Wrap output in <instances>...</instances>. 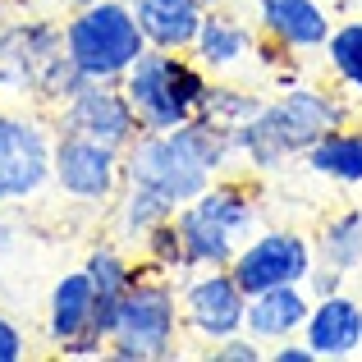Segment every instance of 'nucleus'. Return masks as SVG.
I'll return each mask as SVG.
<instances>
[{"label":"nucleus","instance_id":"f8f14e48","mask_svg":"<svg viewBox=\"0 0 362 362\" xmlns=\"http://www.w3.org/2000/svg\"><path fill=\"white\" fill-rule=\"evenodd\" d=\"M55 129L60 133H83V138H97L106 147H129L142 133L138 110L124 97L119 83H88L83 92H74L60 110H55Z\"/></svg>","mask_w":362,"mask_h":362},{"label":"nucleus","instance_id":"6e6552de","mask_svg":"<svg viewBox=\"0 0 362 362\" xmlns=\"http://www.w3.org/2000/svg\"><path fill=\"white\" fill-rule=\"evenodd\" d=\"M51 184L69 202L83 206H115L124 188V151L106 147L83 133H60L55 129V156H51Z\"/></svg>","mask_w":362,"mask_h":362},{"label":"nucleus","instance_id":"2f4dec72","mask_svg":"<svg viewBox=\"0 0 362 362\" xmlns=\"http://www.w3.org/2000/svg\"><path fill=\"white\" fill-rule=\"evenodd\" d=\"M202 5H206V9H221V5H230V0H202Z\"/></svg>","mask_w":362,"mask_h":362},{"label":"nucleus","instance_id":"bb28decb","mask_svg":"<svg viewBox=\"0 0 362 362\" xmlns=\"http://www.w3.org/2000/svg\"><path fill=\"white\" fill-rule=\"evenodd\" d=\"M339 289H344V271H335V266H326V262L312 266V275H308L312 298H326V293H339Z\"/></svg>","mask_w":362,"mask_h":362},{"label":"nucleus","instance_id":"0eeeda50","mask_svg":"<svg viewBox=\"0 0 362 362\" xmlns=\"http://www.w3.org/2000/svg\"><path fill=\"white\" fill-rule=\"evenodd\" d=\"M124 179L142 188H156L160 197H170L175 206L193 202L206 184H211V165L197 156V147L188 142L184 124L170 133H151L142 129L138 138L124 147Z\"/></svg>","mask_w":362,"mask_h":362},{"label":"nucleus","instance_id":"4be33fe9","mask_svg":"<svg viewBox=\"0 0 362 362\" xmlns=\"http://www.w3.org/2000/svg\"><path fill=\"white\" fill-rule=\"evenodd\" d=\"M312 247H317V262L335 266V271H358L362 266V211L358 206H349V211H335L321 221L317 239H312Z\"/></svg>","mask_w":362,"mask_h":362},{"label":"nucleus","instance_id":"b1692460","mask_svg":"<svg viewBox=\"0 0 362 362\" xmlns=\"http://www.w3.org/2000/svg\"><path fill=\"white\" fill-rule=\"evenodd\" d=\"M142 247V266L156 275H188V257H184V239H179V225L165 221L138 243Z\"/></svg>","mask_w":362,"mask_h":362},{"label":"nucleus","instance_id":"20e7f679","mask_svg":"<svg viewBox=\"0 0 362 362\" xmlns=\"http://www.w3.org/2000/svg\"><path fill=\"white\" fill-rule=\"evenodd\" d=\"M124 97L138 110V124L151 133H170L179 124L206 110V92H211V74L193 60V51H147L129 64L119 78Z\"/></svg>","mask_w":362,"mask_h":362},{"label":"nucleus","instance_id":"7c9ffc66","mask_svg":"<svg viewBox=\"0 0 362 362\" xmlns=\"http://www.w3.org/2000/svg\"><path fill=\"white\" fill-rule=\"evenodd\" d=\"M9 9H14V0H0V28L9 23Z\"/></svg>","mask_w":362,"mask_h":362},{"label":"nucleus","instance_id":"cd10ccee","mask_svg":"<svg viewBox=\"0 0 362 362\" xmlns=\"http://www.w3.org/2000/svg\"><path fill=\"white\" fill-rule=\"evenodd\" d=\"M23 358H28L23 330H18L9 317H0V362H23Z\"/></svg>","mask_w":362,"mask_h":362},{"label":"nucleus","instance_id":"473e14b6","mask_svg":"<svg viewBox=\"0 0 362 362\" xmlns=\"http://www.w3.org/2000/svg\"><path fill=\"white\" fill-rule=\"evenodd\" d=\"M14 5H28V0H14Z\"/></svg>","mask_w":362,"mask_h":362},{"label":"nucleus","instance_id":"ddd939ff","mask_svg":"<svg viewBox=\"0 0 362 362\" xmlns=\"http://www.w3.org/2000/svg\"><path fill=\"white\" fill-rule=\"evenodd\" d=\"M252 23L262 42L280 46L289 55H312L330 37V14L321 0H252Z\"/></svg>","mask_w":362,"mask_h":362},{"label":"nucleus","instance_id":"f257e3e1","mask_svg":"<svg viewBox=\"0 0 362 362\" xmlns=\"http://www.w3.org/2000/svg\"><path fill=\"white\" fill-rule=\"evenodd\" d=\"M339 124H354V101L344 92L317 83H284L280 97H271L252 119L234 129L239 160L252 175H275L289 160H303V151Z\"/></svg>","mask_w":362,"mask_h":362},{"label":"nucleus","instance_id":"c85d7f7f","mask_svg":"<svg viewBox=\"0 0 362 362\" xmlns=\"http://www.w3.org/2000/svg\"><path fill=\"white\" fill-rule=\"evenodd\" d=\"M14 247V225H0V252H9Z\"/></svg>","mask_w":362,"mask_h":362},{"label":"nucleus","instance_id":"9b49d317","mask_svg":"<svg viewBox=\"0 0 362 362\" xmlns=\"http://www.w3.org/2000/svg\"><path fill=\"white\" fill-rule=\"evenodd\" d=\"M179 312L184 330H193L202 344H221L247 326V293L230 266L188 271V280L179 284Z\"/></svg>","mask_w":362,"mask_h":362},{"label":"nucleus","instance_id":"dca6fc26","mask_svg":"<svg viewBox=\"0 0 362 362\" xmlns=\"http://www.w3.org/2000/svg\"><path fill=\"white\" fill-rule=\"evenodd\" d=\"M308 312H312V293L308 284H280V289H266L247 298V335L257 344H280V339L303 335L308 326Z\"/></svg>","mask_w":362,"mask_h":362},{"label":"nucleus","instance_id":"f3484780","mask_svg":"<svg viewBox=\"0 0 362 362\" xmlns=\"http://www.w3.org/2000/svg\"><path fill=\"white\" fill-rule=\"evenodd\" d=\"M83 271L92 275V284H97V317H92V330L106 335V344H110V330H115V321H119L124 293L147 275V266H133L115 243H97L88 252V262H83Z\"/></svg>","mask_w":362,"mask_h":362},{"label":"nucleus","instance_id":"f03ea898","mask_svg":"<svg viewBox=\"0 0 362 362\" xmlns=\"http://www.w3.org/2000/svg\"><path fill=\"white\" fill-rule=\"evenodd\" d=\"M88 83L92 78L64 51V23H55V18H9L0 28V88L5 92L60 110Z\"/></svg>","mask_w":362,"mask_h":362},{"label":"nucleus","instance_id":"423d86ee","mask_svg":"<svg viewBox=\"0 0 362 362\" xmlns=\"http://www.w3.org/2000/svg\"><path fill=\"white\" fill-rule=\"evenodd\" d=\"M179 330H184V312H179V293L165 275H142L119 303V321L110 330L106 358L115 362H165L179 354Z\"/></svg>","mask_w":362,"mask_h":362},{"label":"nucleus","instance_id":"a878e982","mask_svg":"<svg viewBox=\"0 0 362 362\" xmlns=\"http://www.w3.org/2000/svg\"><path fill=\"white\" fill-rule=\"evenodd\" d=\"M262 358H266V344H257L247 330L221 339V344H211V362H262Z\"/></svg>","mask_w":362,"mask_h":362},{"label":"nucleus","instance_id":"6ab92c4d","mask_svg":"<svg viewBox=\"0 0 362 362\" xmlns=\"http://www.w3.org/2000/svg\"><path fill=\"white\" fill-rule=\"evenodd\" d=\"M92 317H97V284H92L88 271H69L51 284V303H46V335L51 344H69L78 335H97L92 330Z\"/></svg>","mask_w":362,"mask_h":362},{"label":"nucleus","instance_id":"7ed1b4c3","mask_svg":"<svg viewBox=\"0 0 362 362\" xmlns=\"http://www.w3.org/2000/svg\"><path fill=\"white\" fill-rule=\"evenodd\" d=\"M179 239H184L188 271H211V266H230L234 252L257 234L262 225V202L247 179H211L193 202L175 211Z\"/></svg>","mask_w":362,"mask_h":362},{"label":"nucleus","instance_id":"aec40b11","mask_svg":"<svg viewBox=\"0 0 362 362\" xmlns=\"http://www.w3.org/2000/svg\"><path fill=\"white\" fill-rule=\"evenodd\" d=\"M303 165H308L312 175L330 179V184H344V188L362 184V129L358 124H339V129L321 133V138L303 151Z\"/></svg>","mask_w":362,"mask_h":362},{"label":"nucleus","instance_id":"1a4fd4ad","mask_svg":"<svg viewBox=\"0 0 362 362\" xmlns=\"http://www.w3.org/2000/svg\"><path fill=\"white\" fill-rule=\"evenodd\" d=\"M55 124L23 110H0V202H28L51 184Z\"/></svg>","mask_w":362,"mask_h":362},{"label":"nucleus","instance_id":"4468645a","mask_svg":"<svg viewBox=\"0 0 362 362\" xmlns=\"http://www.w3.org/2000/svg\"><path fill=\"white\" fill-rule=\"evenodd\" d=\"M303 339L317 349L321 362H344L362 354V303L354 293H326V298H312L308 326Z\"/></svg>","mask_w":362,"mask_h":362},{"label":"nucleus","instance_id":"9d476101","mask_svg":"<svg viewBox=\"0 0 362 362\" xmlns=\"http://www.w3.org/2000/svg\"><path fill=\"white\" fill-rule=\"evenodd\" d=\"M312 266H317V247H312L308 234L298 230H257L239 252H234L230 271L234 280L243 284V293H266L280 289V284H308Z\"/></svg>","mask_w":362,"mask_h":362},{"label":"nucleus","instance_id":"39448f33","mask_svg":"<svg viewBox=\"0 0 362 362\" xmlns=\"http://www.w3.org/2000/svg\"><path fill=\"white\" fill-rule=\"evenodd\" d=\"M64 51L92 83H119L147 51L133 0H97L64 18Z\"/></svg>","mask_w":362,"mask_h":362},{"label":"nucleus","instance_id":"2eb2a0df","mask_svg":"<svg viewBox=\"0 0 362 362\" xmlns=\"http://www.w3.org/2000/svg\"><path fill=\"white\" fill-rule=\"evenodd\" d=\"M257 46H262L257 23H247L230 5H221V9H206L202 33H197V42H193V60L216 78V74H230V69H239V64H247Z\"/></svg>","mask_w":362,"mask_h":362},{"label":"nucleus","instance_id":"393cba45","mask_svg":"<svg viewBox=\"0 0 362 362\" xmlns=\"http://www.w3.org/2000/svg\"><path fill=\"white\" fill-rule=\"evenodd\" d=\"M262 106H266V101L257 97L252 88H239V83H216L211 78V92H206V115H211V119L234 124V129H239V124H247Z\"/></svg>","mask_w":362,"mask_h":362},{"label":"nucleus","instance_id":"c756f323","mask_svg":"<svg viewBox=\"0 0 362 362\" xmlns=\"http://www.w3.org/2000/svg\"><path fill=\"white\" fill-rule=\"evenodd\" d=\"M55 5H60L64 14H74V9H83V5H97V0H55Z\"/></svg>","mask_w":362,"mask_h":362},{"label":"nucleus","instance_id":"5701e85b","mask_svg":"<svg viewBox=\"0 0 362 362\" xmlns=\"http://www.w3.org/2000/svg\"><path fill=\"white\" fill-rule=\"evenodd\" d=\"M321 55H326L330 78H335L349 97H362V18H344V23L330 28Z\"/></svg>","mask_w":362,"mask_h":362},{"label":"nucleus","instance_id":"a211bd4d","mask_svg":"<svg viewBox=\"0 0 362 362\" xmlns=\"http://www.w3.org/2000/svg\"><path fill=\"white\" fill-rule=\"evenodd\" d=\"M133 14H138L147 46H156V51H193L206 5L202 0H133Z\"/></svg>","mask_w":362,"mask_h":362},{"label":"nucleus","instance_id":"412c9836","mask_svg":"<svg viewBox=\"0 0 362 362\" xmlns=\"http://www.w3.org/2000/svg\"><path fill=\"white\" fill-rule=\"evenodd\" d=\"M179 206L170 202V197H160L156 188H142V184H129L124 179L119 197H115V234L124 243H142L156 225L175 221Z\"/></svg>","mask_w":362,"mask_h":362}]
</instances>
